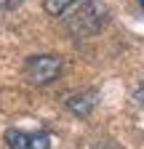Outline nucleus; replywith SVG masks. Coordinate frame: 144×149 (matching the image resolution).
Masks as SVG:
<instances>
[{"mask_svg": "<svg viewBox=\"0 0 144 149\" xmlns=\"http://www.w3.org/2000/svg\"><path fill=\"white\" fill-rule=\"evenodd\" d=\"M107 19H110V11H107V6L99 3V0H78V3L64 13V22H67L69 32L78 35V37L96 35L107 24Z\"/></svg>", "mask_w": 144, "mask_h": 149, "instance_id": "f257e3e1", "label": "nucleus"}, {"mask_svg": "<svg viewBox=\"0 0 144 149\" xmlns=\"http://www.w3.org/2000/svg\"><path fill=\"white\" fill-rule=\"evenodd\" d=\"M64 61L53 53H38V56H29L27 64H24V74L32 85H48L53 83L62 74Z\"/></svg>", "mask_w": 144, "mask_h": 149, "instance_id": "f03ea898", "label": "nucleus"}, {"mask_svg": "<svg viewBox=\"0 0 144 149\" xmlns=\"http://www.w3.org/2000/svg\"><path fill=\"white\" fill-rule=\"evenodd\" d=\"M6 144L11 149H51V136L45 130L29 133V130L11 128V130H6Z\"/></svg>", "mask_w": 144, "mask_h": 149, "instance_id": "7ed1b4c3", "label": "nucleus"}, {"mask_svg": "<svg viewBox=\"0 0 144 149\" xmlns=\"http://www.w3.org/2000/svg\"><path fill=\"white\" fill-rule=\"evenodd\" d=\"M67 107L75 112L78 117L91 115V109L96 107V91H85V93H75V96L67 99Z\"/></svg>", "mask_w": 144, "mask_h": 149, "instance_id": "20e7f679", "label": "nucleus"}, {"mask_svg": "<svg viewBox=\"0 0 144 149\" xmlns=\"http://www.w3.org/2000/svg\"><path fill=\"white\" fill-rule=\"evenodd\" d=\"M75 3H78V0H45L43 6H45V11H48L51 16H64Z\"/></svg>", "mask_w": 144, "mask_h": 149, "instance_id": "39448f33", "label": "nucleus"}, {"mask_svg": "<svg viewBox=\"0 0 144 149\" xmlns=\"http://www.w3.org/2000/svg\"><path fill=\"white\" fill-rule=\"evenodd\" d=\"M24 3V0H0V13L3 11H13V8H19Z\"/></svg>", "mask_w": 144, "mask_h": 149, "instance_id": "423d86ee", "label": "nucleus"}, {"mask_svg": "<svg viewBox=\"0 0 144 149\" xmlns=\"http://www.w3.org/2000/svg\"><path fill=\"white\" fill-rule=\"evenodd\" d=\"M136 101H139V104H144V83L136 88Z\"/></svg>", "mask_w": 144, "mask_h": 149, "instance_id": "0eeeda50", "label": "nucleus"}, {"mask_svg": "<svg viewBox=\"0 0 144 149\" xmlns=\"http://www.w3.org/2000/svg\"><path fill=\"white\" fill-rule=\"evenodd\" d=\"M139 3H141V8H144V0H139Z\"/></svg>", "mask_w": 144, "mask_h": 149, "instance_id": "6e6552de", "label": "nucleus"}, {"mask_svg": "<svg viewBox=\"0 0 144 149\" xmlns=\"http://www.w3.org/2000/svg\"><path fill=\"white\" fill-rule=\"evenodd\" d=\"M104 149H110V146H104Z\"/></svg>", "mask_w": 144, "mask_h": 149, "instance_id": "1a4fd4ad", "label": "nucleus"}]
</instances>
